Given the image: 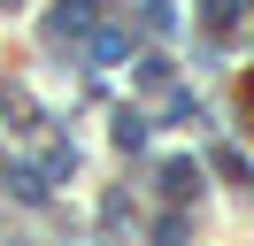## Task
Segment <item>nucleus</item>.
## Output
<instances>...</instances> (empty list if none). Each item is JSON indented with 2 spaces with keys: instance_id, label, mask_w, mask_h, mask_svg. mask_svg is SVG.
<instances>
[{
  "instance_id": "4",
  "label": "nucleus",
  "mask_w": 254,
  "mask_h": 246,
  "mask_svg": "<svg viewBox=\"0 0 254 246\" xmlns=\"http://www.w3.org/2000/svg\"><path fill=\"white\" fill-rule=\"evenodd\" d=\"M154 239H162V246H185V223H162Z\"/></svg>"
},
{
  "instance_id": "2",
  "label": "nucleus",
  "mask_w": 254,
  "mask_h": 246,
  "mask_svg": "<svg viewBox=\"0 0 254 246\" xmlns=\"http://www.w3.org/2000/svg\"><path fill=\"white\" fill-rule=\"evenodd\" d=\"M200 23H208V31H216V39H223V31L239 23V0H200Z\"/></svg>"
},
{
  "instance_id": "1",
  "label": "nucleus",
  "mask_w": 254,
  "mask_h": 246,
  "mask_svg": "<svg viewBox=\"0 0 254 246\" xmlns=\"http://www.w3.org/2000/svg\"><path fill=\"white\" fill-rule=\"evenodd\" d=\"M162 192H170V200H192V192H200V169H192V162H162Z\"/></svg>"
},
{
  "instance_id": "3",
  "label": "nucleus",
  "mask_w": 254,
  "mask_h": 246,
  "mask_svg": "<svg viewBox=\"0 0 254 246\" xmlns=\"http://www.w3.org/2000/svg\"><path fill=\"white\" fill-rule=\"evenodd\" d=\"M124 46H131L124 31H100V39H93V62H124Z\"/></svg>"
}]
</instances>
